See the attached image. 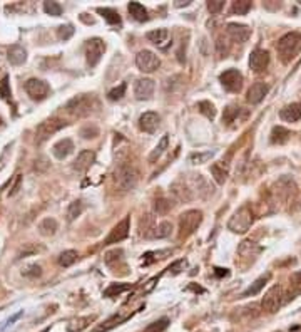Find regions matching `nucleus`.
<instances>
[{
    "instance_id": "f3484780",
    "label": "nucleus",
    "mask_w": 301,
    "mask_h": 332,
    "mask_svg": "<svg viewBox=\"0 0 301 332\" xmlns=\"http://www.w3.org/2000/svg\"><path fill=\"white\" fill-rule=\"evenodd\" d=\"M159 123H161V118H159V114H156V113H144L142 116L139 118V128H141L144 133H149V134L158 131Z\"/></svg>"
},
{
    "instance_id": "f8f14e48",
    "label": "nucleus",
    "mask_w": 301,
    "mask_h": 332,
    "mask_svg": "<svg viewBox=\"0 0 301 332\" xmlns=\"http://www.w3.org/2000/svg\"><path fill=\"white\" fill-rule=\"evenodd\" d=\"M127 235H129V216H126L123 222H119L117 225L112 228L107 238L104 240V245L119 243V242H123L124 238H127Z\"/></svg>"
},
{
    "instance_id": "79ce46f5",
    "label": "nucleus",
    "mask_w": 301,
    "mask_h": 332,
    "mask_svg": "<svg viewBox=\"0 0 301 332\" xmlns=\"http://www.w3.org/2000/svg\"><path fill=\"white\" fill-rule=\"evenodd\" d=\"M198 107H199V111L204 114L207 119H214V118H216V107H214V104H211L209 101H201Z\"/></svg>"
},
{
    "instance_id": "7c9ffc66",
    "label": "nucleus",
    "mask_w": 301,
    "mask_h": 332,
    "mask_svg": "<svg viewBox=\"0 0 301 332\" xmlns=\"http://www.w3.org/2000/svg\"><path fill=\"white\" fill-rule=\"evenodd\" d=\"M39 230H40V233H42V235H45V237L54 235V233L57 232V222H55L54 218H44L42 222H40Z\"/></svg>"
},
{
    "instance_id": "ddd939ff",
    "label": "nucleus",
    "mask_w": 301,
    "mask_h": 332,
    "mask_svg": "<svg viewBox=\"0 0 301 332\" xmlns=\"http://www.w3.org/2000/svg\"><path fill=\"white\" fill-rule=\"evenodd\" d=\"M154 88H156V84L153 79H149V77H141V79H137L136 81V86H134V96H136V99L139 101H147L153 97L154 94Z\"/></svg>"
},
{
    "instance_id": "a19ab883",
    "label": "nucleus",
    "mask_w": 301,
    "mask_h": 332,
    "mask_svg": "<svg viewBox=\"0 0 301 332\" xmlns=\"http://www.w3.org/2000/svg\"><path fill=\"white\" fill-rule=\"evenodd\" d=\"M214 156V151H206V153H194L189 156V161L194 163V164H202V163H207L209 159Z\"/></svg>"
},
{
    "instance_id": "2f4dec72",
    "label": "nucleus",
    "mask_w": 301,
    "mask_h": 332,
    "mask_svg": "<svg viewBox=\"0 0 301 332\" xmlns=\"http://www.w3.org/2000/svg\"><path fill=\"white\" fill-rule=\"evenodd\" d=\"M132 287L131 284H112L111 287L104 290V297H109V299H112V297H117L121 295L123 292L129 290Z\"/></svg>"
},
{
    "instance_id": "0eeeda50",
    "label": "nucleus",
    "mask_w": 301,
    "mask_h": 332,
    "mask_svg": "<svg viewBox=\"0 0 301 332\" xmlns=\"http://www.w3.org/2000/svg\"><path fill=\"white\" fill-rule=\"evenodd\" d=\"M64 126H66V121L61 118H50L42 121L36 129V143L37 145H42L44 141H47L52 134H55L57 131H61Z\"/></svg>"
},
{
    "instance_id": "49530a36",
    "label": "nucleus",
    "mask_w": 301,
    "mask_h": 332,
    "mask_svg": "<svg viewBox=\"0 0 301 332\" xmlns=\"http://www.w3.org/2000/svg\"><path fill=\"white\" fill-rule=\"evenodd\" d=\"M44 10L52 17H59L62 14V5L57 2H44Z\"/></svg>"
},
{
    "instance_id": "864d4df0",
    "label": "nucleus",
    "mask_w": 301,
    "mask_h": 332,
    "mask_svg": "<svg viewBox=\"0 0 301 332\" xmlns=\"http://www.w3.org/2000/svg\"><path fill=\"white\" fill-rule=\"evenodd\" d=\"M74 34V27L72 25H61L57 29V36H59L61 41H67V39H71Z\"/></svg>"
},
{
    "instance_id": "8fccbe9b",
    "label": "nucleus",
    "mask_w": 301,
    "mask_h": 332,
    "mask_svg": "<svg viewBox=\"0 0 301 332\" xmlns=\"http://www.w3.org/2000/svg\"><path fill=\"white\" fill-rule=\"evenodd\" d=\"M123 255H124V252L123 250H119V248H115V250H111V252H107L106 257H104V260H106L107 265H114V262H119V260H123Z\"/></svg>"
},
{
    "instance_id": "7ed1b4c3",
    "label": "nucleus",
    "mask_w": 301,
    "mask_h": 332,
    "mask_svg": "<svg viewBox=\"0 0 301 332\" xmlns=\"http://www.w3.org/2000/svg\"><path fill=\"white\" fill-rule=\"evenodd\" d=\"M96 107H97V101L92 94H79V96L72 97V99L66 104L67 113H71L74 116H79V118L89 116Z\"/></svg>"
},
{
    "instance_id": "ea45409f",
    "label": "nucleus",
    "mask_w": 301,
    "mask_h": 332,
    "mask_svg": "<svg viewBox=\"0 0 301 332\" xmlns=\"http://www.w3.org/2000/svg\"><path fill=\"white\" fill-rule=\"evenodd\" d=\"M289 284H291L293 292H291V294H289L288 299H294V295L301 294V272L293 273L291 279H289Z\"/></svg>"
},
{
    "instance_id": "f03ea898",
    "label": "nucleus",
    "mask_w": 301,
    "mask_h": 332,
    "mask_svg": "<svg viewBox=\"0 0 301 332\" xmlns=\"http://www.w3.org/2000/svg\"><path fill=\"white\" fill-rule=\"evenodd\" d=\"M139 180L137 170L132 164H119L114 171V183L121 191L134 190Z\"/></svg>"
},
{
    "instance_id": "bb28decb",
    "label": "nucleus",
    "mask_w": 301,
    "mask_h": 332,
    "mask_svg": "<svg viewBox=\"0 0 301 332\" xmlns=\"http://www.w3.org/2000/svg\"><path fill=\"white\" fill-rule=\"evenodd\" d=\"M127 10H129V14L132 15V19H136L137 22L147 20V10H146V7H144L142 4L131 2L129 5H127Z\"/></svg>"
},
{
    "instance_id": "4d7b16f0",
    "label": "nucleus",
    "mask_w": 301,
    "mask_h": 332,
    "mask_svg": "<svg viewBox=\"0 0 301 332\" xmlns=\"http://www.w3.org/2000/svg\"><path fill=\"white\" fill-rule=\"evenodd\" d=\"M223 42H224V41H223V37H219V39H218V42H216L218 56H219V57H226V54H228V50H229L228 44H223Z\"/></svg>"
},
{
    "instance_id": "13d9d810",
    "label": "nucleus",
    "mask_w": 301,
    "mask_h": 332,
    "mask_svg": "<svg viewBox=\"0 0 301 332\" xmlns=\"http://www.w3.org/2000/svg\"><path fill=\"white\" fill-rule=\"evenodd\" d=\"M214 270H216V275H219V277L228 275V270H226V268H214Z\"/></svg>"
},
{
    "instance_id": "9b49d317",
    "label": "nucleus",
    "mask_w": 301,
    "mask_h": 332,
    "mask_svg": "<svg viewBox=\"0 0 301 332\" xmlns=\"http://www.w3.org/2000/svg\"><path fill=\"white\" fill-rule=\"evenodd\" d=\"M136 66L139 67V71L149 74L158 69L161 66V61H159V57L154 52H150V50H141V52L136 56Z\"/></svg>"
},
{
    "instance_id": "423d86ee",
    "label": "nucleus",
    "mask_w": 301,
    "mask_h": 332,
    "mask_svg": "<svg viewBox=\"0 0 301 332\" xmlns=\"http://www.w3.org/2000/svg\"><path fill=\"white\" fill-rule=\"evenodd\" d=\"M283 304H285V290H283L281 285H275V287H271L264 294L263 300H261L263 311H266L268 314L278 312Z\"/></svg>"
},
{
    "instance_id": "f257e3e1",
    "label": "nucleus",
    "mask_w": 301,
    "mask_h": 332,
    "mask_svg": "<svg viewBox=\"0 0 301 332\" xmlns=\"http://www.w3.org/2000/svg\"><path fill=\"white\" fill-rule=\"evenodd\" d=\"M276 50H278L280 59L285 62V64H288V62L301 50V36L296 32H289L286 36H283L276 44Z\"/></svg>"
},
{
    "instance_id": "393cba45",
    "label": "nucleus",
    "mask_w": 301,
    "mask_h": 332,
    "mask_svg": "<svg viewBox=\"0 0 301 332\" xmlns=\"http://www.w3.org/2000/svg\"><path fill=\"white\" fill-rule=\"evenodd\" d=\"M269 279H271V273H266V275H261L259 279H256V280H254V282L250 285V287H248L245 292H243L241 297H251V295L259 294V292H261V289L264 287L266 282H268Z\"/></svg>"
},
{
    "instance_id": "4468645a",
    "label": "nucleus",
    "mask_w": 301,
    "mask_h": 332,
    "mask_svg": "<svg viewBox=\"0 0 301 332\" xmlns=\"http://www.w3.org/2000/svg\"><path fill=\"white\" fill-rule=\"evenodd\" d=\"M269 64V52L263 49L253 50L250 56V67L254 72H263Z\"/></svg>"
},
{
    "instance_id": "72a5a7b5",
    "label": "nucleus",
    "mask_w": 301,
    "mask_h": 332,
    "mask_svg": "<svg viewBox=\"0 0 301 332\" xmlns=\"http://www.w3.org/2000/svg\"><path fill=\"white\" fill-rule=\"evenodd\" d=\"M251 10V2L250 0H239V2H234L233 7H231V14L234 15H246Z\"/></svg>"
},
{
    "instance_id": "f704fd0d",
    "label": "nucleus",
    "mask_w": 301,
    "mask_h": 332,
    "mask_svg": "<svg viewBox=\"0 0 301 332\" xmlns=\"http://www.w3.org/2000/svg\"><path fill=\"white\" fill-rule=\"evenodd\" d=\"M84 211V203L80 202V200H75V202L71 203V207L67 210V220L69 222H74L77 216Z\"/></svg>"
},
{
    "instance_id": "37998d69",
    "label": "nucleus",
    "mask_w": 301,
    "mask_h": 332,
    "mask_svg": "<svg viewBox=\"0 0 301 332\" xmlns=\"http://www.w3.org/2000/svg\"><path fill=\"white\" fill-rule=\"evenodd\" d=\"M171 250H161V252H149V254L144 255V265H149L156 260H161L164 259V255H169Z\"/></svg>"
},
{
    "instance_id": "20e7f679",
    "label": "nucleus",
    "mask_w": 301,
    "mask_h": 332,
    "mask_svg": "<svg viewBox=\"0 0 301 332\" xmlns=\"http://www.w3.org/2000/svg\"><path fill=\"white\" fill-rule=\"evenodd\" d=\"M202 222L201 210H188L179 216V238H188L198 230Z\"/></svg>"
},
{
    "instance_id": "c756f323",
    "label": "nucleus",
    "mask_w": 301,
    "mask_h": 332,
    "mask_svg": "<svg viewBox=\"0 0 301 332\" xmlns=\"http://www.w3.org/2000/svg\"><path fill=\"white\" fill-rule=\"evenodd\" d=\"M289 136H291V133L283 128V126H275L273 131H271V143L283 145V143H286L289 140Z\"/></svg>"
},
{
    "instance_id": "a18cd8bd",
    "label": "nucleus",
    "mask_w": 301,
    "mask_h": 332,
    "mask_svg": "<svg viewBox=\"0 0 301 332\" xmlns=\"http://www.w3.org/2000/svg\"><path fill=\"white\" fill-rule=\"evenodd\" d=\"M42 273V267L39 263H32V265H27L24 270H22V275H25L28 279H37Z\"/></svg>"
},
{
    "instance_id": "4be33fe9",
    "label": "nucleus",
    "mask_w": 301,
    "mask_h": 332,
    "mask_svg": "<svg viewBox=\"0 0 301 332\" xmlns=\"http://www.w3.org/2000/svg\"><path fill=\"white\" fill-rule=\"evenodd\" d=\"M72 151H74V143H72V140H69V138H64L61 141H57L54 145V148H52V153H54V156L57 159H66Z\"/></svg>"
},
{
    "instance_id": "473e14b6",
    "label": "nucleus",
    "mask_w": 301,
    "mask_h": 332,
    "mask_svg": "<svg viewBox=\"0 0 301 332\" xmlns=\"http://www.w3.org/2000/svg\"><path fill=\"white\" fill-rule=\"evenodd\" d=\"M97 12H99L111 25H119L121 24V15L115 12L114 9H97Z\"/></svg>"
},
{
    "instance_id": "c9c22d12",
    "label": "nucleus",
    "mask_w": 301,
    "mask_h": 332,
    "mask_svg": "<svg viewBox=\"0 0 301 332\" xmlns=\"http://www.w3.org/2000/svg\"><path fill=\"white\" fill-rule=\"evenodd\" d=\"M259 248L258 245H254V242H250V240H246V242H243L241 245H239V248H238V252H239V255H243V257H246V255H256V254H259Z\"/></svg>"
},
{
    "instance_id": "1a4fd4ad",
    "label": "nucleus",
    "mask_w": 301,
    "mask_h": 332,
    "mask_svg": "<svg viewBox=\"0 0 301 332\" xmlns=\"http://www.w3.org/2000/svg\"><path fill=\"white\" fill-rule=\"evenodd\" d=\"M24 88H25V93L31 96L34 101H42L50 93V86L45 81H42V79H37V77L28 79Z\"/></svg>"
},
{
    "instance_id": "2eb2a0df",
    "label": "nucleus",
    "mask_w": 301,
    "mask_h": 332,
    "mask_svg": "<svg viewBox=\"0 0 301 332\" xmlns=\"http://www.w3.org/2000/svg\"><path fill=\"white\" fill-rule=\"evenodd\" d=\"M226 32H228V36L238 44L246 42L251 36V29L250 27L243 25V24H233V22L228 24V27H226Z\"/></svg>"
},
{
    "instance_id": "6e6d98bb",
    "label": "nucleus",
    "mask_w": 301,
    "mask_h": 332,
    "mask_svg": "<svg viewBox=\"0 0 301 332\" xmlns=\"http://www.w3.org/2000/svg\"><path fill=\"white\" fill-rule=\"evenodd\" d=\"M223 7H224L223 0H211V2H207V10H209L213 15H216V14L221 12Z\"/></svg>"
},
{
    "instance_id": "412c9836",
    "label": "nucleus",
    "mask_w": 301,
    "mask_h": 332,
    "mask_svg": "<svg viewBox=\"0 0 301 332\" xmlns=\"http://www.w3.org/2000/svg\"><path fill=\"white\" fill-rule=\"evenodd\" d=\"M280 116H281L283 121H288V123L299 121V119H301V104H299V102H293V104L285 106L280 111Z\"/></svg>"
},
{
    "instance_id": "09e8293b",
    "label": "nucleus",
    "mask_w": 301,
    "mask_h": 332,
    "mask_svg": "<svg viewBox=\"0 0 301 332\" xmlns=\"http://www.w3.org/2000/svg\"><path fill=\"white\" fill-rule=\"evenodd\" d=\"M126 88H127L126 82H121L117 88L111 89V91H109V94H107L109 99H111V101H119V99H123V96L126 94Z\"/></svg>"
},
{
    "instance_id": "052dcab7",
    "label": "nucleus",
    "mask_w": 301,
    "mask_h": 332,
    "mask_svg": "<svg viewBox=\"0 0 301 332\" xmlns=\"http://www.w3.org/2000/svg\"><path fill=\"white\" fill-rule=\"evenodd\" d=\"M0 124H2V119H0Z\"/></svg>"
},
{
    "instance_id": "c03bdc74",
    "label": "nucleus",
    "mask_w": 301,
    "mask_h": 332,
    "mask_svg": "<svg viewBox=\"0 0 301 332\" xmlns=\"http://www.w3.org/2000/svg\"><path fill=\"white\" fill-rule=\"evenodd\" d=\"M211 173L214 176V180H216L219 185H223V183L226 181V178H228V171H226L224 168H221L219 164H213L211 166Z\"/></svg>"
},
{
    "instance_id": "39448f33",
    "label": "nucleus",
    "mask_w": 301,
    "mask_h": 332,
    "mask_svg": "<svg viewBox=\"0 0 301 332\" xmlns=\"http://www.w3.org/2000/svg\"><path fill=\"white\" fill-rule=\"evenodd\" d=\"M253 220H254V216L251 213V210L248 207H243L231 216L228 228L234 233H246L250 230V227L253 225Z\"/></svg>"
},
{
    "instance_id": "6ab92c4d",
    "label": "nucleus",
    "mask_w": 301,
    "mask_h": 332,
    "mask_svg": "<svg viewBox=\"0 0 301 332\" xmlns=\"http://www.w3.org/2000/svg\"><path fill=\"white\" fill-rule=\"evenodd\" d=\"M147 39L159 49H166L171 44V36L167 29H158V31H150L147 34Z\"/></svg>"
},
{
    "instance_id": "5701e85b",
    "label": "nucleus",
    "mask_w": 301,
    "mask_h": 332,
    "mask_svg": "<svg viewBox=\"0 0 301 332\" xmlns=\"http://www.w3.org/2000/svg\"><path fill=\"white\" fill-rule=\"evenodd\" d=\"M7 59H9L10 64H14V66H20V64H24L25 59H27V52H25V49L22 47V45H19V44L12 45V47L9 49V52H7Z\"/></svg>"
},
{
    "instance_id": "c85d7f7f",
    "label": "nucleus",
    "mask_w": 301,
    "mask_h": 332,
    "mask_svg": "<svg viewBox=\"0 0 301 332\" xmlns=\"http://www.w3.org/2000/svg\"><path fill=\"white\" fill-rule=\"evenodd\" d=\"M126 320V317L124 316H121V314H114V316L111 317V319H107L106 322L104 324H101V325H97V327L92 330V332H107V330H111V329H114L115 325H119V324H123Z\"/></svg>"
},
{
    "instance_id": "5fc2aeb1",
    "label": "nucleus",
    "mask_w": 301,
    "mask_h": 332,
    "mask_svg": "<svg viewBox=\"0 0 301 332\" xmlns=\"http://www.w3.org/2000/svg\"><path fill=\"white\" fill-rule=\"evenodd\" d=\"M186 265H188L186 260H177V262L172 263V265L167 268V270H169L171 275H177V273H181L184 268H186Z\"/></svg>"
},
{
    "instance_id": "cd10ccee",
    "label": "nucleus",
    "mask_w": 301,
    "mask_h": 332,
    "mask_svg": "<svg viewBox=\"0 0 301 332\" xmlns=\"http://www.w3.org/2000/svg\"><path fill=\"white\" fill-rule=\"evenodd\" d=\"M167 145H169V136L164 134L163 138H161V141L158 143V146H156L154 150H153V153L149 154V158H147L149 163H156V161H158V159L163 156V153L167 150Z\"/></svg>"
},
{
    "instance_id": "6e6552de",
    "label": "nucleus",
    "mask_w": 301,
    "mask_h": 332,
    "mask_svg": "<svg viewBox=\"0 0 301 332\" xmlns=\"http://www.w3.org/2000/svg\"><path fill=\"white\" fill-rule=\"evenodd\" d=\"M104 52H106V44L99 37L89 39L87 44H85V59H87V64L91 67H96L99 64Z\"/></svg>"
},
{
    "instance_id": "bf43d9fd",
    "label": "nucleus",
    "mask_w": 301,
    "mask_h": 332,
    "mask_svg": "<svg viewBox=\"0 0 301 332\" xmlns=\"http://www.w3.org/2000/svg\"><path fill=\"white\" fill-rule=\"evenodd\" d=\"M189 4H191V0H184V2L177 0V2H176V7H188Z\"/></svg>"
},
{
    "instance_id": "4c0bfd02",
    "label": "nucleus",
    "mask_w": 301,
    "mask_h": 332,
    "mask_svg": "<svg viewBox=\"0 0 301 332\" xmlns=\"http://www.w3.org/2000/svg\"><path fill=\"white\" fill-rule=\"evenodd\" d=\"M171 230H172L171 223L169 222H163V223H159V225L156 227L153 237H156V238H166V237L171 235Z\"/></svg>"
},
{
    "instance_id": "b1692460",
    "label": "nucleus",
    "mask_w": 301,
    "mask_h": 332,
    "mask_svg": "<svg viewBox=\"0 0 301 332\" xmlns=\"http://www.w3.org/2000/svg\"><path fill=\"white\" fill-rule=\"evenodd\" d=\"M172 193H174V197L177 200H181V202H189V200H193V190H189L188 185L184 181H176L174 185H172Z\"/></svg>"
},
{
    "instance_id": "603ef678",
    "label": "nucleus",
    "mask_w": 301,
    "mask_h": 332,
    "mask_svg": "<svg viewBox=\"0 0 301 332\" xmlns=\"http://www.w3.org/2000/svg\"><path fill=\"white\" fill-rule=\"evenodd\" d=\"M80 136L85 140H91V138H96V136H99V129H97V126H85V128L80 129Z\"/></svg>"
},
{
    "instance_id": "aec40b11",
    "label": "nucleus",
    "mask_w": 301,
    "mask_h": 332,
    "mask_svg": "<svg viewBox=\"0 0 301 332\" xmlns=\"http://www.w3.org/2000/svg\"><path fill=\"white\" fill-rule=\"evenodd\" d=\"M248 116V113L238 106H228L223 113V123L226 124H233V123H239Z\"/></svg>"
},
{
    "instance_id": "de8ad7c7",
    "label": "nucleus",
    "mask_w": 301,
    "mask_h": 332,
    "mask_svg": "<svg viewBox=\"0 0 301 332\" xmlns=\"http://www.w3.org/2000/svg\"><path fill=\"white\" fill-rule=\"evenodd\" d=\"M0 97L5 101H10L12 99V91H10V86H9V77L5 76L2 81H0Z\"/></svg>"
},
{
    "instance_id": "dca6fc26",
    "label": "nucleus",
    "mask_w": 301,
    "mask_h": 332,
    "mask_svg": "<svg viewBox=\"0 0 301 332\" xmlns=\"http://www.w3.org/2000/svg\"><path fill=\"white\" fill-rule=\"evenodd\" d=\"M94 159H96V154L94 151H91V150H84V151H80L77 154V158L74 159V163H72V170L75 171H79V173H84V171H87L92 163H94Z\"/></svg>"
},
{
    "instance_id": "a211bd4d",
    "label": "nucleus",
    "mask_w": 301,
    "mask_h": 332,
    "mask_svg": "<svg viewBox=\"0 0 301 332\" xmlns=\"http://www.w3.org/2000/svg\"><path fill=\"white\" fill-rule=\"evenodd\" d=\"M268 84H264V82H254L250 91H248V96H246V99L248 102H251V104H258V102H261L264 99V96L268 94Z\"/></svg>"
},
{
    "instance_id": "3c124183",
    "label": "nucleus",
    "mask_w": 301,
    "mask_h": 332,
    "mask_svg": "<svg viewBox=\"0 0 301 332\" xmlns=\"http://www.w3.org/2000/svg\"><path fill=\"white\" fill-rule=\"evenodd\" d=\"M172 208V203L169 202V200H166V198H159L158 202H156V211H158L159 215H166V213H169V210Z\"/></svg>"
},
{
    "instance_id": "58836bf2",
    "label": "nucleus",
    "mask_w": 301,
    "mask_h": 332,
    "mask_svg": "<svg viewBox=\"0 0 301 332\" xmlns=\"http://www.w3.org/2000/svg\"><path fill=\"white\" fill-rule=\"evenodd\" d=\"M167 325H169V319L163 317V319L156 320V322H153V324H149L147 327L144 329V332H164L167 329Z\"/></svg>"
},
{
    "instance_id": "9d476101",
    "label": "nucleus",
    "mask_w": 301,
    "mask_h": 332,
    "mask_svg": "<svg viewBox=\"0 0 301 332\" xmlns=\"http://www.w3.org/2000/svg\"><path fill=\"white\" fill-rule=\"evenodd\" d=\"M223 88L229 93H239L243 89V74L238 69H228L219 76Z\"/></svg>"
},
{
    "instance_id": "a878e982",
    "label": "nucleus",
    "mask_w": 301,
    "mask_h": 332,
    "mask_svg": "<svg viewBox=\"0 0 301 332\" xmlns=\"http://www.w3.org/2000/svg\"><path fill=\"white\" fill-rule=\"evenodd\" d=\"M94 320H96V316H85V317L74 319L72 322L67 325V330L69 332H80V330L87 329Z\"/></svg>"
},
{
    "instance_id": "e433bc0d",
    "label": "nucleus",
    "mask_w": 301,
    "mask_h": 332,
    "mask_svg": "<svg viewBox=\"0 0 301 332\" xmlns=\"http://www.w3.org/2000/svg\"><path fill=\"white\" fill-rule=\"evenodd\" d=\"M77 260V252L75 250H66L59 255V265L61 267H71Z\"/></svg>"
}]
</instances>
